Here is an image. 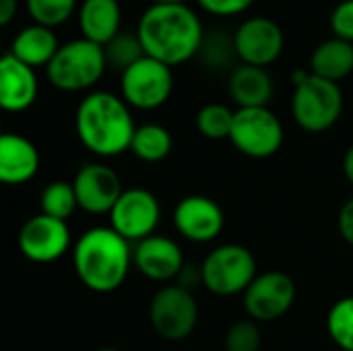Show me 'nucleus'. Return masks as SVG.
<instances>
[{"mask_svg":"<svg viewBox=\"0 0 353 351\" xmlns=\"http://www.w3.org/2000/svg\"><path fill=\"white\" fill-rule=\"evenodd\" d=\"M132 265L137 271L151 279V281H172L184 269V254L182 248L165 236H149L132 248Z\"/></svg>","mask_w":353,"mask_h":351,"instance_id":"dca6fc26","label":"nucleus"},{"mask_svg":"<svg viewBox=\"0 0 353 351\" xmlns=\"http://www.w3.org/2000/svg\"><path fill=\"white\" fill-rule=\"evenodd\" d=\"M203 285L221 298L244 294L256 279L254 254L240 244H223L211 250L203 265Z\"/></svg>","mask_w":353,"mask_h":351,"instance_id":"423d86ee","label":"nucleus"},{"mask_svg":"<svg viewBox=\"0 0 353 351\" xmlns=\"http://www.w3.org/2000/svg\"><path fill=\"white\" fill-rule=\"evenodd\" d=\"M39 170L37 147L21 137L6 132L0 137V180L8 186L29 182Z\"/></svg>","mask_w":353,"mask_h":351,"instance_id":"a211bd4d","label":"nucleus"},{"mask_svg":"<svg viewBox=\"0 0 353 351\" xmlns=\"http://www.w3.org/2000/svg\"><path fill=\"white\" fill-rule=\"evenodd\" d=\"M296 300V283L288 273L267 271L256 275L244 292V308L256 323H273L290 312Z\"/></svg>","mask_w":353,"mask_h":351,"instance_id":"9b49d317","label":"nucleus"},{"mask_svg":"<svg viewBox=\"0 0 353 351\" xmlns=\"http://www.w3.org/2000/svg\"><path fill=\"white\" fill-rule=\"evenodd\" d=\"M37 91L39 83L35 68L8 52L0 62V106L12 114L25 112L35 103Z\"/></svg>","mask_w":353,"mask_h":351,"instance_id":"f3484780","label":"nucleus"},{"mask_svg":"<svg viewBox=\"0 0 353 351\" xmlns=\"http://www.w3.org/2000/svg\"><path fill=\"white\" fill-rule=\"evenodd\" d=\"M225 351H259L263 345V335L256 321L246 319L234 323L225 333Z\"/></svg>","mask_w":353,"mask_h":351,"instance_id":"c85d7f7f","label":"nucleus"},{"mask_svg":"<svg viewBox=\"0 0 353 351\" xmlns=\"http://www.w3.org/2000/svg\"><path fill=\"white\" fill-rule=\"evenodd\" d=\"M19 10V0H0V25H8Z\"/></svg>","mask_w":353,"mask_h":351,"instance_id":"72a5a7b5","label":"nucleus"},{"mask_svg":"<svg viewBox=\"0 0 353 351\" xmlns=\"http://www.w3.org/2000/svg\"><path fill=\"white\" fill-rule=\"evenodd\" d=\"M174 91L172 66L145 56L120 74L122 99L134 110H157Z\"/></svg>","mask_w":353,"mask_h":351,"instance_id":"6e6552de","label":"nucleus"},{"mask_svg":"<svg viewBox=\"0 0 353 351\" xmlns=\"http://www.w3.org/2000/svg\"><path fill=\"white\" fill-rule=\"evenodd\" d=\"M331 29L335 37L353 43V0H343L331 14Z\"/></svg>","mask_w":353,"mask_h":351,"instance_id":"7c9ffc66","label":"nucleus"},{"mask_svg":"<svg viewBox=\"0 0 353 351\" xmlns=\"http://www.w3.org/2000/svg\"><path fill=\"white\" fill-rule=\"evenodd\" d=\"M292 95V116L306 132H325L337 124L343 112V93L339 83L321 79L306 70H296Z\"/></svg>","mask_w":353,"mask_h":351,"instance_id":"20e7f679","label":"nucleus"},{"mask_svg":"<svg viewBox=\"0 0 353 351\" xmlns=\"http://www.w3.org/2000/svg\"><path fill=\"white\" fill-rule=\"evenodd\" d=\"M103 54H105L108 68H116L120 72H124L134 62H139L141 58L147 56L139 35L137 33L130 35V33H122V31L112 41H108L103 46Z\"/></svg>","mask_w":353,"mask_h":351,"instance_id":"a878e982","label":"nucleus"},{"mask_svg":"<svg viewBox=\"0 0 353 351\" xmlns=\"http://www.w3.org/2000/svg\"><path fill=\"white\" fill-rule=\"evenodd\" d=\"M205 60L213 66H225L230 56H236V48H234V37L228 39L223 35H211L207 37L205 35V41H203V48H201ZM238 58V56H236Z\"/></svg>","mask_w":353,"mask_h":351,"instance_id":"c756f323","label":"nucleus"},{"mask_svg":"<svg viewBox=\"0 0 353 351\" xmlns=\"http://www.w3.org/2000/svg\"><path fill=\"white\" fill-rule=\"evenodd\" d=\"M25 8L35 25L58 27L66 23L77 8V0H25Z\"/></svg>","mask_w":353,"mask_h":351,"instance_id":"cd10ccee","label":"nucleus"},{"mask_svg":"<svg viewBox=\"0 0 353 351\" xmlns=\"http://www.w3.org/2000/svg\"><path fill=\"white\" fill-rule=\"evenodd\" d=\"M149 321L165 341H182L199 323V304L190 290L174 283L163 285L149 304Z\"/></svg>","mask_w":353,"mask_h":351,"instance_id":"1a4fd4ad","label":"nucleus"},{"mask_svg":"<svg viewBox=\"0 0 353 351\" xmlns=\"http://www.w3.org/2000/svg\"><path fill=\"white\" fill-rule=\"evenodd\" d=\"M228 87L238 108H267L275 89L267 68L248 64H242L232 72Z\"/></svg>","mask_w":353,"mask_h":351,"instance_id":"aec40b11","label":"nucleus"},{"mask_svg":"<svg viewBox=\"0 0 353 351\" xmlns=\"http://www.w3.org/2000/svg\"><path fill=\"white\" fill-rule=\"evenodd\" d=\"M97 351H118V350H114V348H103V350H97Z\"/></svg>","mask_w":353,"mask_h":351,"instance_id":"e433bc0d","label":"nucleus"},{"mask_svg":"<svg viewBox=\"0 0 353 351\" xmlns=\"http://www.w3.org/2000/svg\"><path fill=\"white\" fill-rule=\"evenodd\" d=\"M77 12L83 37L101 48L120 33L122 8L118 0H83Z\"/></svg>","mask_w":353,"mask_h":351,"instance_id":"6ab92c4d","label":"nucleus"},{"mask_svg":"<svg viewBox=\"0 0 353 351\" xmlns=\"http://www.w3.org/2000/svg\"><path fill=\"white\" fill-rule=\"evenodd\" d=\"M39 205H41L43 215L66 221L79 209V201H77V192H74L72 182H64V180L50 182L41 190Z\"/></svg>","mask_w":353,"mask_h":351,"instance_id":"b1692460","label":"nucleus"},{"mask_svg":"<svg viewBox=\"0 0 353 351\" xmlns=\"http://www.w3.org/2000/svg\"><path fill=\"white\" fill-rule=\"evenodd\" d=\"M19 248L31 263H54L70 248L68 223L43 213L33 215L19 232Z\"/></svg>","mask_w":353,"mask_h":351,"instance_id":"ddd939ff","label":"nucleus"},{"mask_svg":"<svg viewBox=\"0 0 353 351\" xmlns=\"http://www.w3.org/2000/svg\"><path fill=\"white\" fill-rule=\"evenodd\" d=\"M343 174L350 180V184L353 186V145L347 149L345 157H343Z\"/></svg>","mask_w":353,"mask_h":351,"instance_id":"f704fd0d","label":"nucleus"},{"mask_svg":"<svg viewBox=\"0 0 353 351\" xmlns=\"http://www.w3.org/2000/svg\"><path fill=\"white\" fill-rule=\"evenodd\" d=\"M234 116L236 110L228 108L225 103H207L196 114V128L205 139L223 141L232 134Z\"/></svg>","mask_w":353,"mask_h":351,"instance_id":"393cba45","label":"nucleus"},{"mask_svg":"<svg viewBox=\"0 0 353 351\" xmlns=\"http://www.w3.org/2000/svg\"><path fill=\"white\" fill-rule=\"evenodd\" d=\"M108 217L112 230H116L124 240L137 244L153 236L161 217V209L153 192L145 188H130L122 192Z\"/></svg>","mask_w":353,"mask_h":351,"instance_id":"9d476101","label":"nucleus"},{"mask_svg":"<svg viewBox=\"0 0 353 351\" xmlns=\"http://www.w3.org/2000/svg\"><path fill=\"white\" fill-rule=\"evenodd\" d=\"M108 62L103 48L81 37L72 39L56 52L52 62L46 66L50 83L68 93L91 89L105 72Z\"/></svg>","mask_w":353,"mask_h":351,"instance_id":"39448f33","label":"nucleus"},{"mask_svg":"<svg viewBox=\"0 0 353 351\" xmlns=\"http://www.w3.org/2000/svg\"><path fill=\"white\" fill-rule=\"evenodd\" d=\"M79 209L91 215H110L122 197L120 176L105 163H85L72 180Z\"/></svg>","mask_w":353,"mask_h":351,"instance_id":"4468645a","label":"nucleus"},{"mask_svg":"<svg viewBox=\"0 0 353 351\" xmlns=\"http://www.w3.org/2000/svg\"><path fill=\"white\" fill-rule=\"evenodd\" d=\"M337 228H339L341 238L350 246H353V199L343 203V207L339 211V217H337Z\"/></svg>","mask_w":353,"mask_h":351,"instance_id":"473e14b6","label":"nucleus"},{"mask_svg":"<svg viewBox=\"0 0 353 351\" xmlns=\"http://www.w3.org/2000/svg\"><path fill=\"white\" fill-rule=\"evenodd\" d=\"M174 141L172 134L165 126L161 124H143L137 126L130 151L147 163H157L163 161L172 153Z\"/></svg>","mask_w":353,"mask_h":351,"instance_id":"5701e85b","label":"nucleus"},{"mask_svg":"<svg viewBox=\"0 0 353 351\" xmlns=\"http://www.w3.org/2000/svg\"><path fill=\"white\" fill-rule=\"evenodd\" d=\"M310 72L333 83L347 79L353 72L352 41H345L339 37L321 41L310 56Z\"/></svg>","mask_w":353,"mask_h":351,"instance_id":"4be33fe9","label":"nucleus"},{"mask_svg":"<svg viewBox=\"0 0 353 351\" xmlns=\"http://www.w3.org/2000/svg\"><path fill=\"white\" fill-rule=\"evenodd\" d=\"M174 225L182 238L205 244L213 242L221 234L225 217L221 207L213 199L203 194H190L176 205Z\"/></svg>","mask_w":353,"mask_h":351,"instance_id":"2eb2a0df","label":"nucleus"},{"mask_svg":"<svg viewBox=\"0 0 353 351\" xmlns=\"http://www.w3.org/2000/svg\"><path fill=\"white\" fill-rule=\"evenodd\" d=\"M58 50L60 46H58L56 33L50 27L35 25V23L21 29L14 35L12 46H10V54L31 68L48 66Z\"/></svg>","mask_w":353,"mask_h":351,"instance_id":"412c9836","label":"nucleus"},{"mask_svg":"<svg viewBox=\"0 0 353 351\" xmlns=\"http://www.w3.org/2000/svg\"><path fill=\"white\" fill-rule=\"evenodd\" d=\"M234 48L242 64L267 68L281 56L285 48V35L273 19L252 17L236 29Z\"/></svg>","mask_w":353,"mask_h":351,"instance_id":"f8f14e48","label":"nucleus"},{"mask_svg":"<svg viewBox=\"0 0 353 351\" xmlns=\"http://www.w3.org/2000/svg\"><path fill=\"white\" fill-rule=\"evenodd\" d=\"M151 6L155 4H186V0H149Z\"/></svg>","mask_w":353,"mask_h":351,"instance_id":"c9c22d12","label":"nucleus"},{"mask_svg":"<svg viewBox=\"0 0 353 351\" xmlns=\"http://www.w3.org/2000/svg\"><path fill=\"white\" fill-rule=\"evenodd\" d=\"M327 331L337 348L353 351V296L337 300L327 314Z\"/></svg>","mask_w":353,"mask_h":351,"instance_id":"bb28decb","label":"nucleus"},{"mask_svg":"<svg viewBox=\"0 0 353 351\" xmlns=\"http://www.w3.org/2000/svg\"><path fill=\"white\" fill-rule=\"evenodd\" d=\"M132 265L130 242L112 228H91L74 244L72 267L85 288L97 294L116 292Z\"/></svg>","mask_w":353,"mask_h":351,"instance_id":"7ed1b4c3","label":"nucleus"},{"mask_svg":"<svg viewBox=\"0 0 353 351\" xmlns=\"http://www.w3.org/2000/svg\"><path fill=\"white\" fill-rule=\"evenodd\" d=\"M137 35L147 56L172 68L194 58L205 41L203 23L186 4L149 6L139 21Z\"/></svg>","mask_w":353,"mask_h":351,"instance_id":"f257e3e1","label":"nucleus"},{"mask_svg":"<svg viewBox=\"0 0 353 351\" xmlns=\"http://www.w3.org/2000/svg\"><path fill=\"white\" fill-rule=\"evenodd\" d=\"M281 120L269 108H238L230 141L246 157L267 159L283 145Z\"/></svg>","mask_w":353,"mask_h":351,"instance_id":"0eeeda50","label":"nucleus"},{"mask_svg":"<svg viewBox=\"0 0 353 351\" xmlns=\"http://www.w3.org/2000/svg\"><path fill=\"white\" fill-rule=\"evenodd\" d=\"M203 10L215 17H236L248 10L254 0H196Z\"/></svg>","mask_w":353,"mask_h":351,"instance_id":"2f4dec72","label":"nucleus"},{"mask_svg":"<svg viewBox=\"0 0 353 351\" xmlns=\"http://www.w3.org/2000/svg\"><path fill=\"white\" fill-rule=\"evenodd\" d=\"M74 130L93 155L116 157L130 149L137 126L130 106L122 97L110 91H93L77 106Z\"/></svg>","mask_w":353,"mask_h":351,"instance_id":"f03ea898","label":"nucleus"}]
</instances>
